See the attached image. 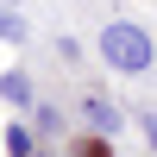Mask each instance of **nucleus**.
I'll return each mask as SVG.
<instances>
[{"label": "nucleus", "instance_id": "7ed1b4c3", "mask_svg": "<svg viewBox=\"0 0 157 157\" xmlns=\"http://www.w3.org/2000/svg\"><path fill=\"white\" fill-rule=\"evenodd\" d=\"M88 120H94L101 132H113V126H120V107H107V101H88Z\"/></svg>", "mask_w": 157, "mask_h": 157}, {"label": "nucleus", "instance_id": "39448f33", "mask_svg": "<svg viewBox=\"0 0 157 157\" xmlns=\"http://www.w3.org/2000/svg\"><path fill=\"white\" fill-rule=\"evenodd\" d=\"M138 126H145V138H151V151H157V113H145Z\"/></svg>", "mask_w": 157, "mask_h": 157}, {"label": "nucleus", "instance_id": "423d86ee", "mask_svg": "<svg viewBox=\"0 0 157 157\" xmlns=\"http://www.w3.org/2000/svg\"><path fill=\"white\" fill-rule=\"evenodd\" d=\"M0 6H19V0H0Z\"/></svg>", "mask_w": 157, "mask_h": 157}, {"label": "nucleus", "instance_id": "20e7f679", "mask_svg": "<svg viewBox=\"0 0 157 157\" xmlns=\"http://www.w3.org/2000/svg\"><path fill=\"white\" fill-rule=\"evenodd\" d=\"M0 94L6 101H32V88H25V75H0Z\"/></svg>", "mask_w": 157, "mask_h": 157}, {"label": "nucleus", "instance_id": "f03ea898", "mask_svg": "<svg viewBox=\"0 0 157 157\" xmlns=\"http://www.w3.org/2000/svg\"><path fill=\"white\" fill-rule=\"evenodd\" d=\"M0 38H6V44H25V19L13 6H0Z\"/></svg>", "mask_w": 157, "mask_h": 157}, {"label": "nucleus", "instance_id": "f257e3e1", "mask_svg": "<svg viewBox=\"0 0 157 157\" xmlns=\"http://www.w3.org/2000/svg\"><path fill=\"white\" fill-rule=\"evenodd\" d=\"M101 57H107V69H120V75H145V69H151V57H157V44H151L145 25L113 19L107 32H101Z\"/></svg>", "mask_w": 157, "mask_h": 157}]
</instances>
